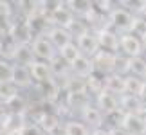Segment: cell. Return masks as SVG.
<instances>
[{
  "label": "cell",
  "instance_id": "cell-1",
  "mask_svg": "<svg viewBox=\"0 0 146 135\" xmlns=\"http://www.w3.org/2000/svg\"><path fill=\"white\" fill-rule=\"evenodd\" d=\"M31 49H33V54H35V58L38 61H47V63H50V61L58 56L56 47L50 43L49 38L43 36V34H38L35 40H33Z\"/></svg>",
  "mask_w": 146,
  "mask_h": 135
},
{
  "label": "cell",
  "instance_id": "cell-9",
  "mask_svg": "<svg viewBox=\"0 0 146 135\" xmlns=\"http://www.w3.org/2000/svg\"><path fill=\"white\" fill-rule=\"evenodd\" d=\"M70 70L74 72L78 77H81V79H87L88 76H92L94 72H96V70H94L92 58H87V56H83V54L70 65Z\"/></svg>",
  "mask_w": 146,
  "mask_h": 135
},
{
  "label": "cell",
  "instance_id": "cell-16",
  "mask_svg": "<svg viewBox=\"0 0 146 135\" xmlns=\"http://www.w3.org/2000/svg\"><path fill=\"white\" fill-rule=\"evenodd\" d=\"M83 119H85V122H88L92 126H99L101 121H103V112L98 106H87L83 110Z\"/></svg>",
  "mask_w": 146,
  "mask_h": 135
},
{
  "label": "cell",
  "instance_id": "cell-7",
  "mask_svg": "<svg viewBox=\"0 0 146 135\" xmlns=\"http://www.w3.org/2000/svg\"><path fill=\"white\" fill-rule=\"evenodd\" d=\"M98 40H99V47L105 50V52H112L114 54L115 50H119V42L121 36L117 32L110 31V29H101L98 32Z\"/></svg>",
  "mask_w": 146,
  "mask_h": 135
},
{
  "label": "cell",
  "instance_id": "cell-18",
  "mask_svg": "<svg viewBox=\"0 0 146 135\" xmlns=\"http://www.w3.org/2000/svg\"><path fill=\"white\" fill-rule=\"evenodd\" d=\"M18 95V87L15 85L13 81H5V83H0V99H4L5 103L11 101L13 97Z\"/></svg>",
  "mask_w": 146,
  "mask_h": 135
},
{
  "label": "cell",
  "instance_id": "cell-2",
  "mask_svg": "<svg viewBox=\"0 0 146 135\" xmlns=\"http://www.w3.org/2000/svg\"><path fill=\"white\" fill-rule=\"evenodd\" d=\"M92 63H94V70L101 72L105 76H110V74H115L117 70V56L112 54V52H105V50H99V52L92 58Z\"/></svg>",
  "mask_w": 146,
  "mask_h": 135
},
{
  "label": "cell",
  "instance_id": "cell-13",
  "mask_svg": "<svg viewBox=\"0 0 146 135\" xmlns=\"http://www.w3.org/2000/svg\"><path fill=\"white\" fill-rule=\"evenodd\" d=\"M98 103H99L98 108H99L101 112L105 110L106 114H112V112L117 110L119 99H117L115 94H112V92H108V90H105V92H101V94L98 95Z\"/></svg>",
  "mask_w": 146,
  "mask_h": 135
},
{
  "label": "cell",
  "instance_id": "cell-12",
  "mask_svg": "<svg viewBox=\"0 0 146 135\" xmlns=\"http://www.w3.org/2000/svg\"><path fill=\"white\" fill-rule=\"evenodd\" d=\"M11 81H13V83H15V85L18 87V88H22V87H29V85H31V81H33V76H31L29 67L15 63L13 79H11Z\"/></svg>",
  "mask_w": 146,
  "mask_h": 135
},
{
  "label": "cell",
  "instance_id": "cell-10",
  "mask_svg": "<svg viewBox=\"0 0 146 135\" xmlns=\"http://www.w3.org/2000/svg\"><path fill=\"white\" fill-rule=\"evenodd\" d=\"M121 122H123V130H126L130 135H137L146 130V122L137 114H126Z\"/></svg>",
  "mask_w": 146,
  "mask_h": 135
},
{
  "label": "cell",
  "instance_id": "cell-22",
  "mask_svg": "<svg viewBox=\"0 0 146 135\" xmlns=\"http://www.w3.org/2000/svg\"><path fill=\"white\" fill-rule=\"evenodd\" d=\"M58 126H60V122H58V117H56V115L45 114V115L42 117V128H43V130H47L49 133L54 132Z\"/></svg>",
  "mask_w": 146,
  "mask_h": 135
},
{
  "label": "cell",
  "instance_id": "cell-17",
  "mask_svg": "<svg viewBox=\"0 0 146 135\" xmlns=\"http://www.w3.org/2000/svg\"><path fill=\"white\" fill-rule=\"evenodd\" d=\"M105 77L106 76H98V72H94L92 76H88L87 77V87L92 90L94 94H101V92H105Z\"/></svg>",
  "mask_w": 146,
  "mask_h": 135
},
{
  "label": "cell",
  "instance_id": "cell-6",
  "mask_svg": "<svg viewBox=\"0 0 146 135\" xmlns=\"http://www.w3.org/2000/svg\"><path fill=\"white\" fill-rule=\"evenodd\" d=\"M47 38L50 40V43L56 47V50H60L65 47V45H69V43H72V36L70 34V31L69 29H65V27H50V29L47 31Z\"/></svg>",
  "mask_w": 146,
  "mask_h": 135
},
{
  "label": "cell",
  "instance_id": "cell-8",
  "mask_svg": "<svg viewBox=\"0 0 146 135\" xmlns=\"http://www.w3.org/2000/svg\"><path fill=\"white\" fill-rule=\"evenodd\" d=\"M29 70H31L33 79L38 83H49L50 77H52V69H50V63H47V61L35 60L29 65Z\"/></svg>",
  "mask_w": 146,
  "mask_h": 135
},
{
  "label": "cell",
  "instance_id": "cell-25",
  "mask_svg": "<svg viewBox=\"0 0 146 135\" xmlns=\"http://www.w3.org/2000/svg\"><path fill=\"white\" fill-rule=\"evenodd\" d=\"M141 40H143V47L146 49V34H143V36H141Z\"/></svg>",
  "mask_w": 146,
  "mask_h": 135
},
{
  "label": "cell",
  "instance_id": "cell-5",
  "mask_svg": "<svg viewBox=\"0 0 146 135\" xmlns=\"http://www.w3.org/2000/svg\"><path fill=\"white\" fill-rule=\"evenodd\" d=\"M110 22H112V27H115L117 31H128V32H132L135 16H133L128 9L115 7V9H112V13H110Z\"/></svg>",
  "mask_w": 146,
  "mask_h": 135
},
{
  "label": "cell",
  "instance_id": "cell-3",
  "mask_svg": "<svg viewBox=\"0 0 146 135\" xmlns=\"http://www.w3.org/2000/svg\"><path fill=\"white\" fill-rule=\"evenodd\" d=\"M76 45L80 49V52L87 58H94L98 52H99V40H98V32H90V31H85L81 36L76 38Z\"/></svg>",
  "mask_w": 146,
  "mask_h": 135
},
{
  "label": "cell",
  "instance_id": "cell-21",
  "mask_svg": "<svg viewBox=\"0 0 146 135\" xmlns=\"http://www.w3.org/2000/svg\"><path fill=\"white\" fill-rule=\"evenodd\" d=\"M13 70H15V65H11L7 60H0V83L13 79Z\"/></svg>",
  "mask_w": 146,
  "mask_h": 135
},
{
  "label": "cell",
  "instance_id": "cell-19",
  "mask_svg": "<svg viewBox=\"0 0 146 135\" xmlns=\"http://www.w3.org/2000/svg\"><path fill=\"white\" fill-rule=\"evenodd\" d=\"M65 135H88V130L83 122L78 121H69L65 124Z\"/></svg>",
  "mask_w": 146,
  "mask_h": 135
},
{
  "label": "cell",
  "instance_id": "cell-4",
  "mask_svg": "<svg viewBox=\"0 0 146 135\" xmlns=\"http://www.w3.org/2000/svg\"><path fill=\"white\" fill-rule=\"evenodd\" d=\"M119 49L123 54L130 58H137V56H143V40L139 36H135L133 32H125L121 34V42H119Z\"/></svg>",
  "mask_w": 146,
  "mask_h": 135
},
{
  "label": "cell",
  "instance_id": "cell-14",
  "mask_svg": "<svg viewBox=\"0 0 146 135\" xmlns=\"http://www.w3.org/2000/svg\"><path fill=\"white\" fill-rule=\"evenodd\" d=\"M128 72L133 77H144L146 76V60L143 56H137V58H130L128 60Z\"/></svg>",
  "mask_w": 146,
  "mask_h": 135
},
{
  "label": "cell",
  "instance_id": "cell-15",
  "mask_svg": "<svg viewBox=\"0 0 146 135\" xmlns=\"http://www.w3.org/2000/svg\"><path fill=\"white\" fill-rule=\"evenodd\" d=\"M60 58L65 61V63H69V65H72L74 61L81 56V52H80V49H78V45L72 42V43H69V45H65L63 49L60 50Z\"/></svg>",
  "mask_w": 146,
  "mask_h": 135
},
{
  "label": "cell",
  "instance_id": "cell-24",
  "mask_svg": "<svg viewBox=\"0 0 146 135\" xmlns=\"http://www.w3.org/2000/svg\"><path fill=\"white\" fill-rule=\"evenodd\" d=\"M139 97H141L143 103H146V81H144V87H143V90H141V94H139Z\"/></svg>",
  "mask_w": 146,
  "mask_h": 135
},
{
  "label": "cell",
  "instance_id": "cell-23",
  "mask_svg": "<svg viewBox=\"0 0 146 135\" xmlns=\"http://www.w3.org/2000/svg\"><path fill=\"white\" fill-rule=\"evenodd\" d=\"M22 135H43L42 130H40V126H27L25 130H22Z\"/></svg>",
  "mask_w": 146,
  "mask_h": 135
},
{
  "label": "cell",
  "instance_id": "cell-11",
  "mask_svg": "<svg viewBox=\"0 0 146 135\" xmlns=\"http://www.w3.org/2000/svg\"><path fill=\"white\" fill-rule=\"evenodd\" d=\"M105 90H108L112 94H119V95H125L126 94V77L115 74H110L105 77Z\"/></svg>",
  "mask_w": 146,
  "mask_h": 135
},
{
  "label": "cell",
  "instance_id": "cell-20",
  "mask_svg": "<svg viewBox=\"0 0 146 135\" xmlns=\"http://www.w3.org/2000/svg\"><path fill=\"white\" fill-rule=\"evenodd\" d=\"M144 87V81H141L139 77H126V94H130V95H139L141 94V90Z\"/></svg>",
  "mask_w": 146,
  "mask_h": 135
}]
</instances>
